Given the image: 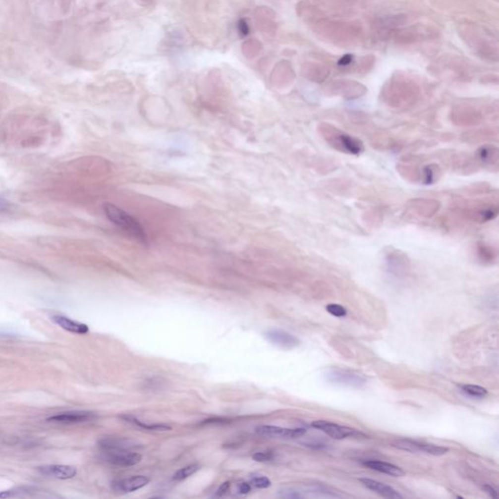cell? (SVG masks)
Segmentation results:
<instances>
[{"instance_id": "obj_20", "label": "cell", "mask_w": 499, "mask_h": 499, "mask_svg": "<svg viewBox=\"0 0 499 499\" xmlns=\"http://www.w3.org/2000/svg\"><path fill=\"white\" fill-rule=\"evenodd\" d=\"M478 255L483 262L492 263L497 258V252L489 245L480 244L478 246Z\"/></svg>"}, {"instance_id": "obj_29", "label": "cell", "mask_w": 499, "mask_h": 499, "mask_svg": "<svg viewBox=\"0 0 499 499\" xmlns=\"http://www.w3.org/2000/svg\"><path fill=\"white\" fill-rule=\"evenodd\" d=\"M482 489L484 492H486L493 499H498V491L493 486H491L489 484H485V485H483Z\"/></svg>"}, {"instance_id": "obj_26", "label": "cell", "mask_w": 499, "mask_h": 499, "mask_svg": "<svg viewBox=\"0 0 499 499\" xmlns=\"http://www.w3.org/2000/svg\"><path fill=\"white\" fill-rule=\"evenodd\" d=\"M437 176V172L432 168V166H428L424 169V182L426 184H431L435 181Z\"/></svg>"}, {"instance_id": "obj_31", "label": "cell", "mask_w": 499, "mask_h": 499, "mask_svg": "<svg viewBox=\"0 0 499 499\" xmlns=\"http://www.w3.org/2000/svg\"><path fill=\"white\" fill-rule=\"evenodd\" d=\"M238 30L242 35H247L249 33V26L245 20H240L238 23Z\"/></svg>"}, {"instance_id": "obj_6", "label": "cell", "mask_w": 499, "mask_h": 499, "mask_svg": "<svg viewBox=\"0 0 499 499\" xmlns=\"http://www.w3.org/2000/svg\"><path fill=\"white\" fill-rule=\"evenodd\" d=\"M256 433L265 438L296 439L306 433L305 428H283L274 425H261L256 428Z\"/></svg>"}, {"instance_id": "obj_24", "label": "cell", "mask_w": 499, "mask_h": 499, "mask_svg": "<svg viewBox=\"0 0 499 499\" xmlns=\"http://www.w3.org/2000/svg\"><path fill=\"white\" fill-rule=\"evenodd\" d=\"M250 485L256 489H267L271 486V481L265 476H258L251 480Z\"/></svg>"}, {"instance_id": "obj_30", "label": "cell", "mask_w": 499, "mask_h": 499, "mask_svg": "<svg viewBox=\"0 0 499 499\" xmlns=\"http://www.w3.org/2000/svg\"><path fill=\"white\" fill-rule=\"evenodd\" d=\"M226 422H229V420L225 419V418H222V417H216V418H210V419L204 420L202 422V424H223Z\"/></svg>"}, {"instance_id": "obj_21", "label": "cell", "mask_w": 499, "mask_h": 499, "mask_svg": "<svg viewBox=\"0 0 499 499\" xmlns=\"http://www.w3.org/2000/svg\"><path fill=\"white\" fill-rule=\"evenodd\" d=\"M199 466L197 464H191V465H188V466H185L183 468H180L179 470H177L173 479L175 481H182V480H185L187 478H189L190 476H192L193 474H195L198 470H199Z\"/></svg>"}, {"instance_id": "obj_9", "label": "cell", "mask_w": 499, "mask_h": 499, "mask_svg": "<svg viewBox=\"0 0 499 499\" xmlns=\"http://www.w3.org/2000/svg\"><path fill=\"white\" fill-rule=\"evenodd\" d=\"M148 483L149 478L146 476H133L113 481L111 483V489L118 494H129L146 487Z\"/></svg>"}, {"instance_id": "obj_28", "label": "cell", "mask_w": 499, "mask_h": 499, "mask_svg": "<svg viewBox=\"0 0 499 499\" xmlns=\"http://www.w3.org/2000/svg\"><path fill=\"white\" fill-rule=\"evenodd\" d=\"M251 489H252V486L249 483L242 482V483L238 484V493L240 495H243V496L248 495L251 492Z\"/></svg>"}, {"instance_id": "obj_33", "label": "cell", "mask_w": 499, "mask_h": 499, "mask_svg": "<svg viewBox=\"0 0 499 499\" xmlns=\"http://www.w3.org/2000/svg\"><path fill=\"white\" fill-rule=\"evenodd\" d=\"M5 209H7V203L3 199L0 198V212H2Z\"/></svg>"}, {"instance_id": "obj_19", "label": "cell", "mask_w": 499, "mask_h": 499, "mask_svg": "<svg viewBox=\"0 0 499 499\" xmlns=\"http://www.w3.org/2000/svg\"><path fill=\"white\" fill-rule=\"evenodd\" d=\"M461 391L470 397L474 398H485L488 395V390L480 385L474 384H463L459 386Z\"/></svg>"}, {"instance_id": "obj_12", "label": "cell", "mask_w": 499, "mask_h": 499, "mask_svg": "<svg viewBox=\"0 0 499 499\" xmlns=\"http://www.w3.org/2000/svg\"><path fill=\"white\" fill-rule=\"evenodd\" d=\"M302 491H303L306 498L314 497V498L342 499L345 497L343 494H341L339 491L335 490L334 488H333L331 486H327L322 483L307 485L302 489Z\"/></svg>"}, {"instance_id": "obj_10", "label": "cell", "mask_w": 499, "mask_h": 499, "mask_svg": "<svg viewBox=\"0 0 499 499\" xmlns=\"http://www.w3.org/2000/svg\"><path fill=\"white\" fill-rule=\"evenodd\" d=\"M56 496L54 495H49L47 491H43L34 487H18L9 491L2 492L0 494V499H24V498H39V499H45V498H54Z\"/></svg>"}, {"instance_id": "obj_32", "label": "cell", "mask_w": 499, "mask_h": 499, "mask_svg": "<svg viewBox=\"0 0 499 499\" xmlns=\"http://www.w3.org/2000/svg\"><path fill=\"white\" fill-rule=\"evenodd\" d=\"M353 59H354L353 55H351V54H346L342 58H340L337 63L340 66H346V65H348V64H350L352 62Z\"/></svg>"}, {"instance_id": "obj_14", "label": "cell", "mask_w": 499, "mask_h": 499, "mask_svg": "<svg viewBox=\"0 0 499 499\" xmlns=\"http://www.w3.org/2000/svg\"><path fill=\"white\" fill-rule=\"evenodd\" d=\"M362 464L369 468V469L374 470L377 472H380L382 474H386L392 477H403L406 475V472L399 466H396L394 464L380 461V460H366L363 461Z\"/></svg>"}, {"instance_id": "obj_5", "label": "cell", "mask_w": 499, "mask_h": 499, "mask_svg": "<svg viewBox=\"0 0 499 499\" xmlns=\"http://www.w3.org/2000/svg\"><path fill=\"white\" fill-rule=\"evenodd\" d=\"M328 131H329L328 141L335 148L344 151L346 153L355 155H358L363 152L364 146L360 140L335 129L332 131L328 129Z\"/></svg>"}, {"instance_id": "obj_8", "label": "cell", "mask_w": 499, "mask_h": 499, "mask_svg": "<svg viewBox=\"0 0 499 499\" xmlns=\"http://www.w3.org/2000/svg\"><path fill=\"white\" fill-rule=\"evenodd\" d=\"M265 338L272 344L284 349H293L300 344V340L283 330H270L265 333Z\"/></svg>"}, {"instance_id": "obj_11", "label": "cell", "mask_w": 499, "mask_h": 499, "mask_svg": "<svg viewBox=\"0 0 499 499\" xmlns=\"http://www.w3.org/2000/svg\"><path fill=\"white\" fill-rule=\"evenodd\" d=\"M359 481L365 488L380 495L382 498L391 499H403V496L398 491H396L394 488L386 484L369 478H361Z\"/></svg>"}, {"instance_id": "obj_4", "label": "cell", "mask_w": 499, "mask_h": 499, "mask_svg": "<svg viewBox=\"0 0 499 499\" xmlns=\"http://www.w3.org/2000/svg\"><path fill=\"white\" fill-rule=\"evenodd\" d=\"M103 459L118 467H131L137 465L142 460V455L132 449H108L102 450Z\"/></svg>"}, {"instance_id": "obj_16", "label": "cell", "mask_w": 499, "mask_h": 499, "mask_svg": "<svg viewBox=\"0 0 499 499\" xmlns=\"http://www.w3.org/2000/svg\"><path fill=\"white\" fill-rule=\"evenodd\" d=\"M52 320L55 324H57L61 329L72 333H77V334H86L88 333L89 328L85 324L76 322L72 319H69L65 316L61 315H55L52 317Z\"/></svg>"}, {"instance_id": "obj_27", "label": "cell", "mask_w": 499, "mask_h": 499, "mask_svg": "<svg viewBox=\"0 0 499 499\" xmlns=\"http://www.w3.org/2000/svg\"><path fill=\"white\" fill-rule=\"evenodd\" d=\"M229 489H230V483L229 482L222 483L220 486V488L218 489V491L216 493V497L217 498H222V497H224L229 492Z\"/></svg>"}, {"instance_id": "obj_22", "label": "cell", "mask_w": 499, "mask_h": 499, "mask_svg": "<svg viewBox=\"0 0 499 499\" xmlns=\"http://www.w3.org/2000/svg\"><path fill=\"white\" fill-rule=\"evenodd\" d=\"M279 497L284 498V499H305V495L302 491V489H293V488H287L283 489L279 492Z\"/></svg>"}, {"instance_id": "obj_3", "label": "cell", "mask_w": 499, "mask_h": 499, "mask_svg": "<svg viewBox=\"0 0 499 499\" xmlns=\"http://www.w3.org/2000/svg\"><path fill=\"white\" fill-rule=\"evenodd\" d=\"M311 426L324 432L326 435L330 436L335 440H343L346 438H360L366 437V435L354 428L342 426L337 423H333L327 420H315L311 423Z\"/></svg>"}, {"instance_id": "obj_18", "label": "cell", "mask_w": 499, "mask_h": 499, "mask_svg": "<svg viewBox=\"0 0 499 499\" xmlns=\"http://www.w3.org/2000/svg\"><path fill=\"white\" fill-rule=\"evenodd\" d=\"M478 158L485 164H495L499 160V150L493 146H484L477 151Z\"/></svg>"}, {"instance_id": "obj_13", "label": "cell", "mask_w": 499, "mask_h": 499, "mask_svg": "<svg viewBox=\"0 0 499 499\" xmlns=\"http://www.w3.org/2000/svg\"><path fill=\"white\" fill-rule=\"evenodd\" d=\"M38 471L44 476L56 478V479H59V480L71 479L77 473V470L73 466L59 465V464L43 465V466L38 467Z\"/></svg>"}, {"instance_id": "obj_17", "label": "cell", "mask_w": 499, "mask_h": 499, "mask_svg": "<svg viewBox=\"0 0 499 499\" xmlns=\"http://www.w3.org/2000/svg\"><path fill=\"white\" fill-rule=\"evenodd\" d=\"M121 418L134 425V426H137V427H140L142 429H145V430H147V431H156V432H165V431H169V430H172V427L171 426H168V425H165V424H151V423H146L144 421H141L139 420L138 418L134 417V416H131V415H123L121 416Z\"/></svg>"}, {"instance_id": "obj_25", "label": "cell", "mask_w": 499, "mask_h": 499, "mask_svg": "<svg viewBox=\"0 0 499 499\" xmlns=\"http://www.w3.org/2000/svg\"><path fill=\"white\" fill-rule=\"evenodd\" d=\"M275 458L273 451H259L253 455V459L258 462H268Z\"/></svg>"}, {"instance_id": "obj_2", "label": "cell", "mask_w": 499, "mask_h": 499, "mask_svg": "<svg viewBox=\"0 0 499 499\" xmlns=\"http://www.w3.org/2000/svg\"><path fill=\"white\" fill-rule=\"evenodd\" d=\"M325 378L328 382L333 384L354 388H361L367 383V379L361 374L354 371L337 368L329 369L325 373Z\"/></svg>"}, {"instance_id": "obj_1", "label": "cell", "mask_w": 499, "mask_h": 499, "mask_svg": "<svg viewBox=\"0 0 499 499\" xmlns=\"http://www.w3.org/2000/svg\"><path fill=\"white\" fill-rule=\"evenodd\" d=\"M104 211L108 219L120 229L134 237L138 241L147 244V234L144 227L130 214L126 213L117 206L110 203H106L104 205Z\"/></svg>"}, {"instance_id": "obj_15", "label": "cell", "mask_w": 499, "mask_h": 499, "mask_svg": "<svg viewBox=\"0 0 499 499\" xmlns=\"http://www.w3.org/2000/svg\"><path fill=\"white\" fill-rule=\"evenodd\" d=\"M101 450L108 449H134L138 446L137 443L123 437H107L99 442Z\"/></svg>"}, {"instance_id": "obj_7", "label": "cell", "mask_w": 499, "mask_h": 499, "mask_svg": "<svg viewBox=\"0 0 499 499\" xmlns=\"http://www.w3.org/2000/svg\"><path fill=\"white\" fill-rule=\"evenodd\" d=\"M95 412L88 411H71L60 412L58 414L48 417V421L57 422L62 424H77L93 421L97 418Z\"/></svg>"}, {"instance_id": "obj_23", "label": "cell", "mask_w": 499, "mask_h": 499, "mask_svg": "<svg viewBox=\"0 0 499 499\" xmlns=\"http://www.w3.org/2000/svg\"><path fill=\"white\" fill-rule=\"evenodd\" d=\"M326 310H327V311H328L331 315H333V316H334V317H338V318H340V317H344V316H346V314H347V310H346L343 306H341V305H339V304H334V303L328 304V305L326 306Z\"/></svg>"}]
</instances>
